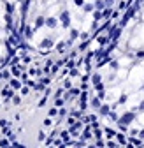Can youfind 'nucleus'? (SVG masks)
<instances>
[{"label": "nucleus", "instance_id": "obj_1", "mask_svg": "<svg viewBox=\"0 0 144 148\" xmlns=\"http://www.w3.org/2000/svg\"><path fill=\"white\" fill-rule=\"evenodd\" d=\"M62 21H63V27H69V12L67 11L62 12Z\"/></svg>", "mask_w": 144, "mask_h": 148}, {"label": "nucleus", "instance_id": "obj_4", "mask_svg": "<svg viewBox=\"0 0 144 148\" xmlns=\"http://www.w3.org/2000/svg\"><path fill=\"white\" fill-rule=\"evenodd\" d=\"M76 4L77 5H83V0H76Z\"/></svg>", "mask_w": 144, "mask_h": 148}, {"label": "nucleus", "instance_id": "obj_3", "mask_svg": "<svg viewBox=\"0 0 144 148\" xmlns=\"http://www.w3.org/2000/svg\"><path fill=\"white\" fill-rule=\"evenodd\" d=\"M44 25V20H42V18H37V27H42Z\"/></svg>", "mask_w": 144, "mask_h": 148}, {"label": "nucleus", "instance_id": "obj_2", "mask_svg": "<svg viewBox=\"0 0 144 148\" xmlns=\"http://www.w3.org/2000/svg\"><path fill=\"white\" fill-rule=\"evenodd\" d=\"M46 23H48V27H51V28H55V27H56V20H55V18H49Z\"/></svg>", "mask_w": 144, "mask_h": 148}]
</instances>
